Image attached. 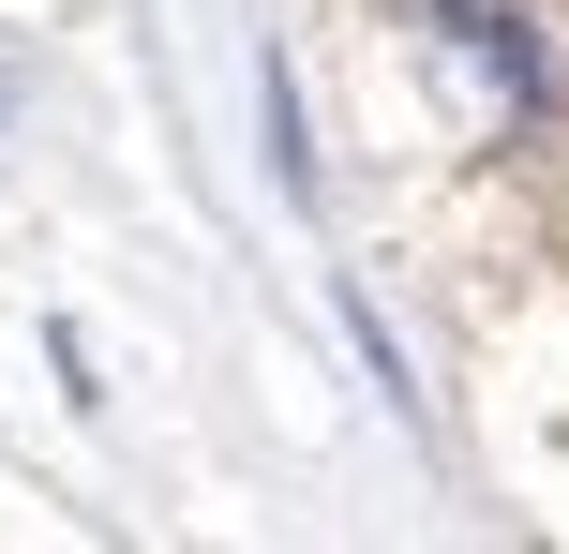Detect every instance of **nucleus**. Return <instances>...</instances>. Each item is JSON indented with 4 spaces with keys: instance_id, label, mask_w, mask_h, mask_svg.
Wrapping results in <instances>:
<instances>
[{
    "instance_id": "nucleus-1",
    "label": "nucleus",
    "mask_w": 569,
    "mask_h": 554,
    "mask_svg": "<svg viewBox=\"0 0 569 554\" xmlns=\"http://www.w3.org/2000/svg\"><path fill=\"white\" fill-rule=\"evenodd\" d=\"M256 135H270V180H284V210H315V150H300V75H284V60H256Z\"/></svg>"
},
{
    "instance_id": "nucleus-2",
    "label": "nucleus",
    "mask_w": 569,
    "mask_h": 554,
    "mask_svg": "<svg viewBox=\"0 0 569 554\" xmlns=\"http://www.w3.org/2000/svg\"><path fill=\"white\" fill-rule=\"evenodd\" d=\"M420 16H435V30H465V16H525V0H420Z\"/></svg>"
}]
</instances>
